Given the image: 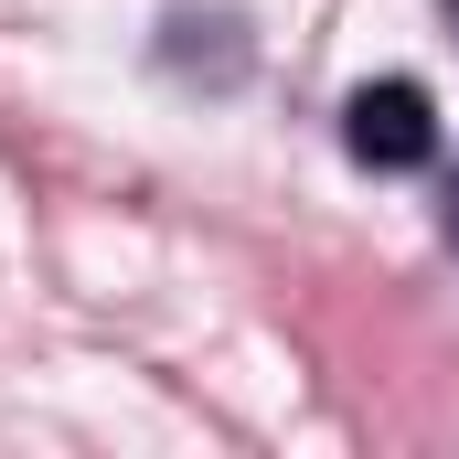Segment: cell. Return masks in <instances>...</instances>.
<instances>
[{
    "mask_svg": "<svg viewBox=\"0 0 459 459\" xmlns=\"http://www.w3.org/2000/svg\"><path fill=\"white\" fill-rule=\"evenodd\" d=\"M449 22H459V0H449Z\"/></svg>",
    "mask_w": 459,
    "mask_h": 459,
    "instance_id": "obj_3",
    "label": "cell"
},
{
    "mask_svg": "<svg viewBox=\"0 0 459 459\" xmlns=\"http://www.w3.org/2000/svg\"><path fill=\"white\" fill-rule=\"evenodd\" d=\"M342 150L363 171H417L428 150H438V108H428V86H406V75H385V86H363L342 108Z\"/></svg>",
    "mask_w": 459,
    "mask_h": 459,
    "instance_id": "obj_1",
    "label": "cell"
},
{
    "mask_svg": "<svg viewBox=\"0 0 459 459\" xmlns=\"http://www.w3.org/2000/svg\"><path fill=\"white\" fill-rule=\"evenodd\" d=\"M449 246H459V182H449Z\"/></svg>",
    "mask_w": 459,
    "mask_h": 459,
    "instance_id": "obj_2",
    "label": "cell"
}]
</instances>
